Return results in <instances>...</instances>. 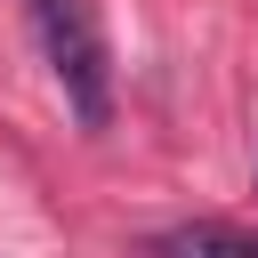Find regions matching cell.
I'll return each instance as SVG.
<instances>
[{
  "instance_id": "1",
  "label": "cell",
  "mask_w": 258,
  "mask_h": 258,
  "mask_svg": "<svg viewBox=\"0 0 258 258\" xmlns=\"http://www.w3.org/2000/svg\"><path fill=\"white\" fill-rule=\"evenodd\" d=\"M24 8H32V40H40L64 105H73V121L81 129H105L113 121V64H105V40H97L89 8L81 0H24Z\"/></svg>"
},
{
  "instance_id": "2",
  "label": "cell",
  "mask_w": 258,
  "mask_h": 258,
  "mask_svg": "<svg viewBox=\"0 0 258 258\" xmlns=\"http://www.w3.org/2000/svg\"><path fill=\"white\" fill-rule=\"evenodd\" d=\"M161 258H258V242H242V234H218V226H202V234H177V242H161Z\"/></svg>"
}]
</instances>
